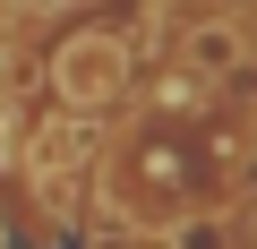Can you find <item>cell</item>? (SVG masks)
<instances>
[{
	"label": "cell",
	"instance_id": "obj_2",
	"mask_svg": "<svg viewBox=\"0 0 257 249\" xmlns=\"http://www.w3.org/2000/svg\"><path fill=\"white\" fill-rule=\"evenodd\" d=\"M172 69H180L189 86H231V77H248V9L223 0V9H206V18H180V26H172Z\"/></svg>",
	"mask_w": 257,
	"mask_h": 249
},
{
	"label": "cell",
	"instance_id": "obj_3",
	"mask_svg": "<svg viewBox=\"0 0 257 249\" xmlns=\"http://www.w3.org/2000/svg\"><path fill=\"white\" fill-rule=\"evenodd\" d=\"M155 249H248V198H206L155 232Z\"/></svg>",
	"mask_w": 257,
	"mask_h": 249
},
{
	"label": "cell",
	"instance_id": "obj_4",
	"mask_svg": "<svg viewBox=\"0 0 257 249\" xmlns=\"http://www.w3.org/2000/svg\"><path fill=\"white\" fill-rule=\"evenodd\" d=\"M86 0H0V18L9 26H43V18H77Z\"/></svg>",
	"mask_w": 257,
	"mask_h": 249
},
{
	"label": "cell",
	"instance_id": "obj_1",
	"mask_svg": "<svg viewBox=\"0 0 257 249\" xmlns=\"http://www.w3.org/2000/svg\"><path fill=\"white\" fill-rule=\"evenodd\" d=\"M35 77H43L52 112L86 120V129H111V120L138 103L146 35L128 18H69V35H52V52H35Z\"/></svg>",
	"mask_w": 257,
	"mask_h": 249
}]
</instances>
